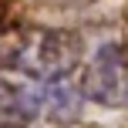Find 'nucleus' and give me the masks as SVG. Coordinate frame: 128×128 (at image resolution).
<instances>
[{
  "label": "nucleus",
  "instance_id": "7ed1b4c3",
  "mask_svg": "<svg viewBox=\"0 0 128 128\" xmlns=\"http://www.w3.org/2000/svg\"><path fill=\"white\" fill-rule=\"evenodd\" d=\"M44 108V81L17 71L0 74V128H27Z\"/></svg>",
  "mask_w": 128,
  "mask_h": 128
},
{
  "label": "nucleus",
  "instance_id": "20e7f679",
  "mask_svg": "<svg viewBox=\"0 0 128 128\" xmlns=\"http://www.w3.org/2000/svg\"><path fill=\"white\" fill-rule=\"evenodd\" d=\"M81 101H84L81 84L71 81V74L54 78V81H44V108L40 111H44L51 122H58V125L74 122V118L81 115Z\"/></svg>",
  "mask_w": 128,
  "mask_h": 128
},
{
  "label": "nucleus",
  "instance_id": "f257e3e1",
  "mask_svg": "<svg viewBox=\"0 0 128 128\" xmlns=\"http://www.w3.org/2000/svg\"><path fill=\"white\" fill-rule=\"evenodd\" d=\"M81 58V40L68 30L20 27L0 37V68L27 74L34 81H54L74 71Z\"/></svg>",
  "mask_w": 128,
  "mask_h": 128
},
{
  "label": "nucleus",
  "instance_id": "f03ea898",
  "mask_svg": "<svg viewBox=\"0 0 128 128\" xmlns=\"http://www.w3.org/2000/svg\"><path fill=\"white\" fill-rule=\"evenodd\" d=\"M81 94L104 108L128 104V44H101L81 78Z\"/></svg>",
  "mask_w": 128,
  "mask_h": 128
}]
</instances>
